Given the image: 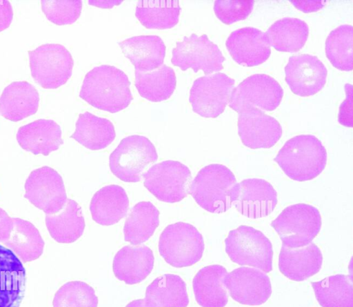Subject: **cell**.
<instances>
[{"label": "cell", "mask_w": 353, "mask_h": 307, "mask_svg": "<svg viewBox=\"0 0 353 307\" xmlns=\"http://www.w3.org/2000/svg\"><path fill=\"white\" fill-rule=\"evenodd\" d=\"M159 225V211L150 201L135 204L123 226L124 240L132 245L148 240Z\"/></svg>", "instance_id": "cell-33"}, {"label": "cell", "mask_w": 353, "mask_h": 307, "mask_svg": "<svg viewBox=\"0 0 353 307\" xmlns=\"http://www.w3.org/2000/svg\"><path fill=\"white\" fill-rule=\"evenodd\" d=\"M237 188L236 178L228 168L210 164L199 171L190 184L188 193L202 208L219 214L230 208Z\"/></svg>", "instance_id": "cell-2"}, {"label": "cell", "mask_w": 353, "mask_h": 307, "mask_svg": "<svg viewBox=\"0 0 353 307\" xmlns=\"http://www.w3.org/2000/svg\"><path fill=\"white\" fill-rule=\"evenodd\" d=\"M225 252L241 266H250L269 273L272 270L273 250L270 241L259 230L240 226L225 239Z\"/></svg>", "instance_id": "cell-5"}, {"label": "cell", "mask_w": 353, "mask_h": 307, "mask_svg": "<svg viewBox=\"0 0 353 307\" xmlns=\"http://www.w3.org/2000/svg\"><path fill=\"white\" fill-rule=\"evenodd\" d=\"M234 83L221 72L195 79L189 97L193 111L203 117H218L229 102Z\"/></svg>", "instance_id": "cell-12"}, {"label": "cell", "mask_w": 353, "mask_h": 307, "mask_svg": "<svg viewBox=\"0 0 353 307\" xmlns=\"http://www.w3.org/2000/svg\"><path fill=\"white\" fill-rule=\"evenodd\" d=\"M125 307H145L143 299H135L128 303Z\"/></svg>", "instance_id": "cell-42"}, {"label": "cell", "mask_w": 353, "mask_h": 307, "mask_svg": "<svg viewBox=\"0 0 353 307\" xmlns=\"http://www.w3.org/2000/svg\"><path fill=\"white\" fill-rule=\"evenodd\" d=\"M75 126L70 138L92 150L106 148L116 137L114 125L110 120L89 112L79 114Z\"/></svg>", "instance_id": "cell-29"}, {"label": "cell", "mask_w": 353, "mask_h": 307, "mask_svg": "<svg viewBox=\"0 0 353 307\" xmlns=\"http://www.w3.org/2000/svg\"><path fill=\"white\" fill-rule=\"evenodd\" d=\"M145 307H187L186 284L179 275L165 274L154 279L146 288Z\"/></svg>", "instance_id": "cell-28"}, {"label": "cell", "mask_w": 353, "mask_h": 307, "mask_svg": "<svg viewBox=\"0 0 353 307\" xmlns=\"http://www.w3.org/2000/svg\"><path fill=\"white\" fill-rule=\"evenodd\" d=\"M283 90L272 77L264 74L251 75L232 90L228 102L237 112L246 107L272 111L280 104Z\"/></svg>", "instance_id": "cell-11"}, {"label": "cell", "mask_w": 353, "mask_h": 307, "mask_svg": "<svg viewBox=\"0 0 353 307\" xmlns=\"http://www.w3.org/2000/svg\"><path fill=\"white\" fill-rule=\"evenodd\" d=\"M28 55L31 75L43 88H57L65 84L72 75V57L61 44H43L29 50Z\"/></svg>", "instance_id": "cell-8"}, {"label": "cell", "mask_w": 353, "mask_h": 307, "mask_svg": "<svg viewBox=\"0 0 353 307\" xmlns=\"http://www.w3.org/2000/svg\"><path fill=\"white\" fill-rule=\"evenodd\" d=\"M277 204V193L273 186L261 179H247L238 184L232 204L241 215L252 219L266 217Z\"/></svg>", "instance_id": "cell-17"}, {"label": "cell", "mask_w": 353, "mask_h": 307, "mask_svg": "<svg viewBox=\"0 0 353 307\" xmlns=\"http://www.w3.org/2000/svg\"><path fill=\"white\" fill-rule=\"evenodd\" d=\"M129 199L125 190L119 185L105 186L97 191L90 201L92 219L102 226L118 223L126 216Z\"/></svg>", "instance_id": "cell-25"}, {"label": "cell", "mask_w": 353, "mask_h": 307, "mask_svg": "<svg viewBox=\"0 0 353 307\" xmlns=\"http://www.w3.org/2000/svg\"><path fill=\"white\" fill-rule=\"evenodd\" d=\"M41 4L47 19L59 26L75 22L82 8L81 0H41Z\"/></svg>", "instance_id": "cell-38"}, {"label": "cell", "mask_w": 353, "mask_h": 307, "mask_svg": "<svg viewBox=\"0 0 353 307\" xmlns=\"http://www.w3.org/2000/svg\"><path fill=\"white\" fill-rule=\"evenodd\" d=\"M53 307H97L98 297L88 284L72 281L63 284L55 293Z\"/></svg>", "instance_id": "cell-37"}, {"label": "cell", "mask_w": 353, "mask_h": 307, "mask_svg": "<svg viewBox=\"0 0 353 307\" xmlns=\"http://www.w3.org/2000/svg\"><path fill=\"white\" fill-rule=\"evenodd\" d=\"M154 262L153 252L149 247L125 246L114 255L112 270L119 280L132 285L140 283L150 274Z\"/></svg>", "instance_id": "cell-20"}, {"label": "cell", "mask_w": 353, "mask_h": 307, "mask_svg": "<svg viewBox=\"0 0 353 307\" xmlns=\"http://www.w3.org/2000/svg\"><path fill=\"white\" fill-rule=\"evenodd\" d=\"M158 155L153 143L145 137L131 135L123 138L109 157L112 174L125 182H139L144 169L154 163Z\"/></svg>", "instance_id": "cell-6"}, {"label": "cell", "mask_w": 353, "mask_h": 307, "mask_svg": "<svg viewBox=\"0 0 353 307\" xmlns=\"http://www.w3.org/2000/svg\"><path fill=\"white\" fill-rule=\"evenodd\" d=\"M46 225L50 236L63 244L77 241L83 235L85 226L81 206L71 199H67L58 212L46 215Z\"/></svg>", "instance_id": "cell-27"}, {"label": "cell", "mask_w": 353, "mask_h": 307, "mask_svg": "<svg viewBox=\"0 0 353 307\" xmlns=\"http://www.w3.org/2000/svg\"><path fill=\"white\" fill-rule=\"evenodd\" d=\"M311 284L322 307H353L352 275H332Z\"/></svg>", "instance_id": "cell-35"}, {"label": "cell", "mask_w": 353, "mask_h": 307, "mask_svg": "<svg viewBox=\"0 0 353 307\" xmlns=\"http://www.w3.org/2000/svg\"><path fill=\"white\" fill-rule=\"evenodd\" d=\"M37 90L26 81H14L0 96V115L12 121H21L35 114L39 108Z\"/></svg>", "instance_id": "cell-23"}, {"label": "cell", "mask_w": 353, "mask_h": 307, "mask_svg": "<svg viewBox=\"0 0 353 307\" xmlns=\"http://www.w3.org/2000/svg\"><path fill=\"white\" fill-rule=\"evenodd\" d=\"M142 177L145 188L161 201L179 202L189 194L191 172L179 161L167 160L154 164Z\"/></svg>", "instance_id": "cell-9"}, {"label": "cell", "mask_w": 353, "mask_h": 307, "mask_svg": "<svg viewBox=\"0 0 353 307\" xmlns=\"http://www.w3.org/2000/svg\"><path fill=\"white\" fill-rule=\"evenodd\" d=\"M181 8L176 0H140L135 16L149 29H168L176 26Z\"/></svg>", "instance_id": "cell-34"}, {"label": "cell", "mask_w": 353, "mask_h": 307, "mask_svg": "<svg viewBox=\"0 0 353 307\" xmlns=\"http://www.w3.org/2000/svg\"><path fill=\"white\" fill-rule=\"evenodd\" d=\"M26 274L21 261L0 244V307H19L24 297Z\"/></svg>", "instance_id": "cell-19"}, {"label": "cell", "mask_w": 353, "mask_h": 307, "mask_svg": "<svg viewBox=\"0 0 353 307\" xmlns=\"http://www.w3.org/2000/svg\"><path fill=\"white\" fill-rule=\"evenodd\" d=\"M13 11L10 3L0 0V32L8 28L12 20Z\"/></svg>", "instance_id": "cell-40"}, {"label": "cell", "mask_w": 353, "mask_h": 307, "mask_svg": "<svg viewBox=\"0 0 353 307\" xmlns=\"http://www.w3.org/2000/svg\"><path fill=\"white\" fill-rule=\"evenodd\" d=\"M134 85L139 95L152 102L168 99L174 92L176 78L174 70L165 64L148 71L135 70Z\"/></svg>", "instance_id": "cell-32"}, {"label": "cell", "mask_w": 353, "mask_h": 307, "mask_svg": "<svg viewBox=\"0 0 353 307\" xmlns=\"http://www.w3.org/2000/svg\"><path fill=\"white\" fill-rule=\"evenodd\" d=\"M176 44V48L172 51L171 63L183 71L191 68L194 72L202 70L207 75L223 68L222 63L225 57L206 34L199 37L192 33Z\"/></svg>", "instance_id": "cell-10"}, {"label": "cell", "mask_w": 353, "mask_h": 307, "mask_svg": "<svg viewBox=\"0 0 353 307\" xmlns=\"http://www.w3.org/2000/svg\"><path fill=\"white\" fill-rule=\"evenodd\" d=\"M285 72V80L291 90L301 97L311 96L321 90L327 73L317 57L307 54L290 57Z\"/></svg>", "instance_id": "cell-16"}, {"label": "cell", "mask_w": 353, "mask_h": 307, "mask_svg": "<svg viewBox=\"0 0 353 307\" xmlns=\"http://www.w3.org/2000/svg\"><path fill=\"white\" fill-rule=\"evenodd\" d=\"M238 133L247 147L269 148L282 135V128L274 117L254 107H246L239 112Z\"/></svg>", "instance_id": "cell-14"}, {"label": "cell", "mask_w": 353, "mask_h": 307, "mask_svg": "<svg viewBox=\"0 0 353 307\" xmlns=\"http://www.w3.org/2000/svg\"><path fill=\"white\" fill-rule=\"evenodd\" d=\"M24 197L46 215L60 210L67 200L61 176L48 166L34 170L25 183Z\"/></svg>", "instance_id": "cell-13"}, {"label": "cell", "mask_w": 353, "mask_h": 307, "mask_svg": "<svg viewBox=\"0 0 353 307\" xmlns=\"http://www.w3.org/2000/svg\"><path fill=\"white\" fill-rule=\"evenodd\" d=\"M204 241L192 225L182 221L172 224L162 231L159 251L163 259L175 268L192 266L202 257Z\"/></svg>", "instance_id": "cell-4"}, {"label": "cell", "mask_w": 353, "mask_h": 307, "mask_svg": "<svg viewBox=\"0 0 353 307\" xmlns=\"http://www.w3.org/2000/svg\"><path fill=\"white\" fill-rule=\"evenodd\" d=\"M274 160L290 179L304 181L316 177L323 170L327 152L316 137L301 135L287 141Z\"/></svg>", "instance_id": "cell-3"}, {"label": "cell", "mask_w": 353, "mask_h": 307, "mask_svg": "<svg viewBox=\"0 0 353 307\" xmlns=\"http://www.w3.org/2000/svg\"><path fill=\"white\" fill-rule=\"evenodd\" d=\"M271 226L279 235L283 246L296 248L312 243L321 229V217L315 207L298 204L285 208Z\"/></svg>", "instance_id": "cell-7"}, {"label": "cell", "mask_w": 353, "mask_h": 307, "mask_svg": "<svg viewBox=\"0 0 353 307\" xmlns=\"http://www.w3.org/2000/svg\"><path fill=\"white\" fill-rule=\"evenodd\" d=\"M9 238L3 242L23 263L38 259L43 253L44 241L39 230L30 221L12 218Z\"/></svg>", "instance_id": "cell-31"}, {"label": "cell", "mask_w": 353, "mask_h": 307, "mask_svg": "<svg viewBox=\"0 0 353 307\" xmlns=\"http://www.w3.org/2000/svg\"><path fill=\"white\" fill-rule=\"evenodd\" d=\"M225 46L237 63L248 67L263 63L271 53L264 33L252 27H245L232 32L226 40Z\"/></svg>", "instance_id": "cell-18"}, {"label": "cell", "mask_w": 353, "mask_h": 307, "mask_svg": "<svg viewBox=\"0 0 353 307\" xmlns=\"http://www.w3.org/2000/svg\"><path fill=\"white\" fill-rule=\"evenodd\" d=\"M226 269L220 265H210L198 271L192 280L196 302L201 307H224L228 295L223 285Z\"/></svg>", "instance_id": "cell-26"}, {"label": "cell", "mask_w": 353, "mask_h": 307, "mask_svg": "<svg viewBox=\"0 0 353 307\" xmlns=\"http://www.w3.org/2000/svg\"><path fill=\"white\" fill-rule=\"evenodd\" d=\"M253 6L252 0H216L214 1V10L219 19L229 25L246 19L251 13Z\"/></svg>", "instance_id": "cell-39"}, {"label": "cell", "mask_w": 353, "mask_h": 307, "mask_svg": "<svg viewBox=\"0 0 353 307\" xmlns=\"http://www.w3.org/2000/svg\"><path fill=\"white\" fill-rule=\"evenodd\" d=\"M309 34L307 23L297 18L285 17L275 21L264 33L270 46L281 52H296L305 45Z\"/></svg>", "instance_id": "cell-30"}, {"label": "cell", "mask_w": 353, "mask_h": 307, "mask_svg": "<svg viewBox=\"0 0 353 307\" xmlns=\"http://www.w3.org/2000/svg\"><path fill=\"white\" fill-rule=\"evenodd\" d=\"M118 43L125 57L134 66L135 70L148 72L163 64L165 46L159 36L132 37Z\"/></svg>", "instance_id": "cell-24"}, {"label": "cell", "mask_w": 353, "mask_h": 307, "mask_svg": "<svg viewBox=\"0 0 353 307\" xmlns=\"http://www.w3.org/2000/svg\"><path fill=\"white\" fill-rule=\"evenodd\" d=\"M130 86L121 70L101 65L85 75L79 97L96 108L115 113L127 108L133 99Z\"/></svg>", "instance_id": "cell-1"}, {"label": "cell", "mask_w": 353, "mask_h": 307, "mask_svg": "<svg viewBox=\"0 0 353 307\" xmlns=\"http://www.w3.org/2000/svg\"><path fill=\"white\" fill-rule=\"evenodd\" d=\"M17 140L25 150L48 155L63 143L60 126L53 120L40 119L20 127Z\"/></svg>", "instance_id": "cell-22"}, {"label": "cell", "mask_w": 353, "mask_h": 307, "mask_svg": "<svg viewBox=\"0 0 353 307\" xmlns=\"http://www.w3.org/2000/svg\"><path fill=\"white\" fill-rule=\"evenodd\" d=\"M223 285L234 300L244 305H261L272 293L269 277L258 269L248 267H240L227 273Z\"/></svg>", "instance_id": "cell-15"}, {"label": "cell", "mask_w": 353, "mask_h": 307, "mask_svg": "<svg viewBox=\"0 0 353 307\" xmlns=\"http://www.w3.org/2000/svg\"><path fill=\"white\" fill-rule=\"evenodd\" d=\"M353 28L342 25L329 34L325 41V53L332 66L339 70L353 69Z\"/></svg>", "instance_id": "cell-36"}, {"label": "cell", "mask_w": 353, "mask_h": 307, "mask_svg": "<svg viewBox=\"0 0 353 307\" xmlns=\"http://www.w3.org/2000/svg\"><path fill=\"white\" fill-rule=\"evenodd\" d=\"M323 256L313 243L296 248L282 246L279 257V268L288 279L301 281L317 273L322 266Z\"/></svg>", "instance_id": "cell-21"}, {"label": "cell", "mask_w": 353, "mask_h": 307, "mask_svg": "<svg viewBox=\"0 0 353 307\" xmlns=\"http://www.w3.org/2000/svg\"><path fill=\"white\" fill-rule=\"evenodd\" d=\"M12 228V218L0 208V242L3 243L9 238Z\"/></svg>", "instance_id": "cell-41"}]
</instances>
